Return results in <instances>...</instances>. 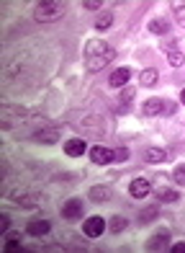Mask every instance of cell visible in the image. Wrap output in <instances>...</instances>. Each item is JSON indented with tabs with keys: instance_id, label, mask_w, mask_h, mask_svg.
<instances>
[{
	"instance_id": "obj_1",
	"label": "cell",
	"mask_w": 185,
	"mask_h": 253,
	"mask_svg": "<svg viewBox=\"0 0 185 253\" xmlns=\"http://www.w3.org/2000/svg\"><path fill=\"white\" fill-rule=\"evenodd\" d=\"M113 57H116V49L111 47L108 42L90 39V42L85 44V67H88V73H98V70H103L106 65L113 62Z\"/></svg>"
},
{
	"instance_id": "obj_2",
	"label": "cell",
	"mask_w": 185,
	"mask_h": 253,
	"mask_svg": "<svg viewBox=\"0 0 185 253\" xmlns=\"http://www.w3.org/2000/svg\"><path fill=\"white\" fill-rule=\"evenodd\" d=\"M64 10H67V5L60 3V0H44V3H39L33 8V18H36L39 24H52V21L64 16Z\"/></svg>"
},
{
	"instance_id": "obj_3",
	"label": "cell",
	"mask_w": 185,
	"mask_h": 253,
	"mask_svg": "<svg viewBox=\"0 0 185 253\" xmlns=\"http://www.w3.org/2000/svg\"><path fill=\"white\" fill-rule=\"evenodd\" d=\"M144 117H157V114H172L175 111V103L172 101H165V98H147L144 101Z\"/></svg>"
},
{
	"instance_id": "obj_4",
	"label": "cell",
	"mask_w": 185,
	"mask_h": 253,
	"mask_svg": "<svg viewBox=\"0 0 185 253\" xmlns=\"http://www.w3.org/2000/svg\"><path fill=\"white\" fill-rule=\"evenodd\" d=\"M83 212H85V207H83V199H67L62 204V217L67 222H77V220H83Z\"/></svg>"
},
{
	"instance_id": "obj_5",
	"label": "cell",
	"mask_w": 185,
	"mask_h": 253,
	"mask_svg": "<svg viewBox=\"0 0 185 253\" xmlns=\"http://www.w3.org/2000/svg\"><path fill=\"white\" fill-rule=\"evenodd\" d=\"M103 230H108V222L103 220V217H98V214L88 217V220L83 222V235H88V238H98V235H103Z\"/></svg>"
},
{
	"instance_id": "obj_6",
	"label": "cell",
	"mask_w": 185,
	"mask_h": 253,
	"mask_svg": "<svg viewBox=\"0 0 185 253\" xmlns=\"http://www.w3.org/2000/svg\"><path fill=\"white\" fill-rule=\"evenodd\" d=\"M90 160L95 166H108L116 160V153L111 150V147H103V145H95V147H90Z\"/></svg>"
},
{
	"instance_id": "obj_7",
	"label": "cell",
	"mask_w": 185,
	"mask_h": 253,
	"mask_svg": "<svg viewBox=\"0 0 185 253\" xmlns=\"http://www.w3.org/2000/svg\"><path fill=\"white\" fill-rule=\"evenodd\" d=\"M129 194L134 199H144V197H149V194H152V181L149 178H134L131 183H129Z\"/></svg>"
},
{
	"instance_id": "obj_8",
	"label": "cell",
	"mask_w": 185,
	"mask_h": 253,
	"mask_svg": "<svg viewBox=\"0 0 185 253\" xmlns=\"http://www.w3.org/2000/svg\"><path fill=\"white\" fill-rule=\"evenodd\" d=\"M170 246V230H157V233L147 240V251H165Z\"/></svg>"
},
{
	"instance_id": "obj_9",
	"label": "cell",
	"mask_w": 185,
	"mask_h": 253,
	"mask_svg": "<svg viewBox=\"0 0 185 253\" xmlns=\"http://www.w3.org/2000/svg\"><path fill=\"white\" fill-rule=\"evenodd\" d=\"M36 142H46V145H52L60 140V126H41V129H36L31 134Z\"/></svg>"
},
{
	"instance_id": "obj_10",
	"label": "cell",
	"mask_w": 185,
	"mask_h": 253,
	"mask_svg": "<svg viewBox=\"0 0 185 253\" xmlns=\"http://www.w3.org/2000/svg\"><path fill=\"white\" fill-rule=\"evenodd\" d=\"M129 78H131L129 67H116V70L111 73V78H108V85H111V88H126Z\"/></svg>"
},
{
	"instance_id": "obj_11",
	"label": "cell",
	"mask_w": 185,
	"mask_h": 253,
	"mask_svg": "<svg viewBox=\"0 0 185 253\" xmlns=\"http://www.w3.org/2000/svg\"><path fill=\"white\" fill-rule=\"evenodd\" d=\"M85 150H88V142L83 137H72V140L64 142V155H69V158H80Z\"/></svg>"
},
{
	"instance_id": "obj_12",
	"label": "cell",
	"mask_w": 185,
	"mask_h": 253,
	"mask_svg": "<svg viewBox=\"0 0 185 253\" xmlns=\"http://www.w3.org/2000/svg\"><path fill=\"white\" fill-rule=\"evenodd\" d=\"M52 230V222L49 220H31L29 225H26V233L31 235V238H41V235H46Z\"/></svg>"
},
{
	"instance_id": "obj_13",
	"label": "cell",
	"mask_w": 185,
	"mask_h": 253,
	"mask_svg": "<svg viewBox=\"0 0 185 253\" xmlns=\"http://www.w3.org/2000/svg\"><path fill=\"white\" fill-rule=\"evenodd\" d=\"M167 150H165V147H147V150H144V160H147V163H165V160H167Z\"/></svg>"
},
{
	"instance_id": "obj_14",
	"label": "cell",
	"mask_w": 185,
	"mask_h": 253,
	"mask_svg": "<svg viewBox=\"0 0 185 253\" xmlns=\"http://www.w3.org/2000/svg\"><path fill=\"white\" fill-rule=\"evenodd\" d=\"M88 197H90L92 202H108V199H111V189H108V186H103V183H98V186H92V189H90Z\"/></svg>"
},
{
	"instance_id": "obj_15",
	"label": "cell",
	"mask_w": 185,
	"mask_h": 253,
	"mask_svg": "<svg viewBox=\"0 0 185 253\" xmlns=\"http://www.w3.org/2000/svg\"><path fill=\"white\" fill-rule=\"evenodd\" d=\"M157 70L154 67H147V70H142V75H139V83H142L144 88H152V85H157Z\"/></svg>"
},
{
	"instance_id": "obj_16",
	"label": "cell",
	"mask_w": 185,
	"mask_h": 253,
	"mask_svg": "<svg viewBox=\"0 0 185 253\" xmlns=\"http://www.w3.org/2000/svg\"><path fill=\"white\" fill-rule=\"evenodd\" d=\"M126 227H129V220L121 217V214H116V217H111V220H108V230H111V233H116V235L123 233Z\"/></svg>"
},
{
	"instance_id": "obj_17",
	"label": "cell",
	"mask_w": 185,
	"mask_h": 253,
	"mask_svg": "<svg viewBox=\"0 0 185 253\" xmlns=\"http://www.w3.org/2000/svg\"><path fill=\"white\" fill-rule=\"evenodd\" d=\"M149 31L157 34V37H162V34H167V31H170L167 18H152V21H149Z\"/></svg>"
},
{
	"instance_id": "obj_18",
	"label": "cell",
	"mask_w": 185,
	"mask_h": 253,
	"mask_svg": "<svg viewBox=\"0 0 185 253\" xmlns=\"http://www.w3.org/2000/svg\"><path fill=\"white\" fill-rule=\"evenodd\" d=\"M113 26V13L111 10H106V13H100L98 18H95V29L98 31H106V29H111Z\"/></svg>"
},
{
	"instance_id": "obj_19",
	"label": "cell",
	"mask_w": 185,
	"mask_h": 253,
	"mask_svg": "<svg viewBox=\"0 0 185 253\" xmlns=\"http://www.w3.org/2000/svg\"><path fill=\"white\" fill-rule=\"evenodd\" d=\"M131 98H134V88H123L121 90V96H119V103H121V106H119V111H129V103H131Z\"/></svg>"
},
{
	"instance_id": "obj_20",
	"label": "cell",
	"mask_w": 185,
	"mask_h": 253,
	"mask_svg": "<svg viewBox=\"0 0 185 253\" xmlns=\"http://www.w3.org/2000/svg\"><path fill=\"white\" fill-rule=\"evenodd\" d=\"M167 62H170L172 67H180V65L185 62V54L178 52L175 47H167Z\"/></svg>"
},
{
	"instance_id": "obj_21",
	"label": "cell",
	"mask_w": 185,
	"mask_h": 253,
	"mask_svg": "<svg viewBox=\"0 0 185 253\" xmlns=\"http://www.w3.org/2000/svg\"><path fill=\"white\" fill-rule=\"evenodd\" d=\"M39 199H41L39 194H18V197H16V202H18L21 207H29V210H31V207L36 204Z\"/></svg>"
},
{
	"instance_id": "obj_22",
	"label": "cell",
	"mask_w": 185,
	"mask_h": 253,
	"mask_svg": "<svg viewBox=\"0 0 185 253\" xmlns=\"http://www.w3.org/2000/svg\"><path fill=\"white\" fill-rule=\"evenodd\" d=\"M172 16H175V18H178V24L185 29V3H183V0L172 3Z\"/></svg>"
},
{
	"instance_id": "obj_23",
	"label": "cell",
	"mask_w": 185,
	"mask_h": 253,
	"mask_svg": "<svg viewBox=\"0 0 185 253\" xmlns=\"http://www.w3.org/2000/svg\"><path fill=\"white\" fill-rule=\"evenodd\" d=\"M157 199H159V202H178L180 194H178L175 189H159V191H157Z\"/></svg>"
},
{
	"instance_id": "obj_24",
	"label": "cell",
	"mask_w": 185,
	"mask_h": 253,
	"mask_svg": "<svg viewBox=\"0 0 185 253\" xmlns=\"http://www.w3.org/2000/svg\"><path fill=\"white\" fill-rule=\"evenodd\" d=\"M172 178H175L178 186H185V163L175 166V170H172Z\"/></svg>"
},
{
	"instance_id": "obj_25",
	"label": "cell",
	"mask_w": 185,
	"mask_h": 253,
	"mask_svg": "<svg viewBox=\"0 0 185 253\" xmlns=\"http://www.w3.org/2000/svg\"><path fill=\"white\" fill-rule=\"evenodd\" d=\"M18 248H21V240H18V238H13V235H10V238L5 240V251H8V253H16Z\"/></svg>"
},
{
	"instance_id": "obj_26",
	"label": "cell",
	"mask_w": 185,
	"mask_h": 253,
	"mask_svg": "<svg viewBox=\"0 0 185 253\" xmlns=\"http://www.w3.org/2000/svg\"><path fill=\"white\" fill-rule=\"evenodd\" d=\"M152 217H157V207H149V212H142V214H139V220H142V222H149Z\"/></svg>"
},
{
	"instance_id": "obj_27",
	"label": "cell",
	"mask_w": 185,
	"mask_h": 253,
	"mask_svg": "<svg viewBox=\"0 0 185 253\" xmlns=\"http://www.w3.org/2000/svg\"><path fill=\"white\" fill-rule=\"evenodd\" d=\"M116 160H129V150H126V147H119V150H116Z\"/></svg>"
},
{
	"instance_id": "obj_28",
	"label": "cell",
	"mask_w": 185,
	"mask_h": 253,
	"mask_svg": "<svg viewBox=\"0 0 185 253\" xmlns=\"http://www.w3.org/2000/svg\"><path fill=\"white\" fill-rule=\"evenodd\" d=\"M0 227H3L0 233H8V227H10V217H8V214H3V217H0Z\"/></svg>"
},
{
	"instance_id": "obj_29",
	"label": "cell",
	"mask_w": 185,
	"mask_h": 253,
	"mask_svg": "<svg viewBox=\"0 0 185 253\" xmlns=\"http://www.w3.org/2000/svg\"><path fill=\"white\" fill-rule=\"evenodd\" d=\"M100 5H103L100 0H85V8H88V10H98Z\"/></svg>"
},
{
	"instance_id": "obj_30",
	"label": "cell",
	"mask_w": 185,
	"mask_h": 253,
	"mask_svg": "<svg viewBox=\"0 0 185 253\" xmlns=\"http://www.w3.org/2000/svg\"><path fill=\"white\" fill-rule=\"evenodd\" d=\"M170 251H172V253H185V240H180V243H175V246H172Z\"/></svg>"
},
{
	"instance_id": "obj_31",
	"label": "cell",
	"mask_w": 185,
	"mask_h": 253,
	"mask_svg": "<svg viewBox=\"0 0 185 253\" xmlns=\"http://www.w3.org/2000/svg\"><path fill=\"white\" fill-rule=\"evenodd\" d=\"M180 103H183V106H185V88L180 90Z\"/></svg>"
}]
</instances>
